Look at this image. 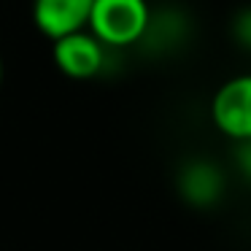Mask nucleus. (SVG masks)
<instances>
[{
	"label": "nucleus",
	"instance_id": "obj_4",
	"mask_svg": "<svg viewBox=\"0 0 251 251\" xmlns=\"http://www.w3.org/2000/svg\"><path fill=\"white\" fill-rule=\"evenodd\" d=\"M95 0H33V22L49 41L89 27Z\"/></svg>",
	"mask_w": 251,
	"mask_h": 251
},
{
	"label": "nucleus",
	"instance_id": "obj_8",
	"mask_svg": "<svg viewBox=\"0 0 251 251\" xmlns=\"http://www.w3.org/2000/svg\"><path fill=\"white\" fill-rule=\"evenodd\" d=\"M0 87H3V60H0Z\"/></svg>",
	"mask_w": 251,
	"mask_h": 251
},
{
	"label": "nucleus",
	"instance_id": "obj_1",
	"mask_svg": "<svg viewBox=\"0 0 251 251\" xmlns=\"http://www.w3.org/2000/svg\"><path fill=\"white\" fill-rule=\"evenodd\" d=\"M151 17L146 0H95L89 30L103 41L105 49H127L146 38Z\"/></svg>",
	"mask_w": 251,
	"mask_h": 251
},
{
	"label": "nucleus",
	"instance_id": "obj_6",
	"mask_svg": "<svg viewBox=\"0 0 251 251\" xmlns=\"http://www.w3.org/2000/svg\"><path fill=\"white\" fill-rule=\"evenodd\" d=\"M232 35H235V41H238V44L243 46V49H251V6L235 14Z\"/></svg>",
	"mask_w": 251,
	"mask_h": 251
},
{
	"label": "nucleus",
	"instance_id": "obj_7",
	"mask_svg": "<svg viewBox=\"0 0 251 251\" xmlns=\"http://www.w3.org/2000/svg\"><path fill=\"white\" fill-rule=\"evenodd\" d=\"M235 165H238V170L251 181V138L238 143V149H235Z\"/></svg>",
	"mask_w": 251,
	"mask_h": 251
},
{
	"label": "nucleus",
	"instance_id": "obj_2",
	"mask_svg": "<svg viewBox=\"0 0 251 251\" xmlns=\"http://www.w3.org/2000/svg\"><path fill=\"white\" fill-rule=\"evenodd\" d=\"M211 122L235 143L251 138V73L229 78L216 89L211 100Z\"/></svg>",
	"mask_w": 251,
	"mask_h": 251
},
{
	"label": "nucleus",
	"instance_id": "obj_5",
	"mask_svg": "<svg viewBox=\"0 0 251 251\" xmlns=\"http://www.w3.org/2000/svg\"><path fill=\"white\" fill-rule=\"evenodd\" d=\"M178 192L186 202L208 208L224 195V173L208 159H192L178 173Z\"/></svg>",
	"mask_w": 251,
	"mask_h": 251
},
{
	"label": "nucleus",
	"instance_id": "obj_3",
	"mask_svg": "<svg viewBox=\"0 0 251 251\" xmlns=\"http://www.w3.org/2000/svg\"><path fill=\"white\" fill-rule=\"evenodd\" d=\"M51 60L65 73L68 78L87 81L95 78L105 65V44L92 33V30H78V33L62 35L51 41Z\"/></svg>",
	"mask_w": 251,
	"mask_h": 251
}]
</instances>
